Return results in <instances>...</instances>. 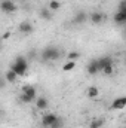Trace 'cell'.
<instances>
[{
  "mask_svg": "<svg viewBox=\"0 0 126 128\" xmlns=\"http://www.w3.org/2000/svg\"><path fill=\"white\" fill-rule=\"evenodd\" d=\"M105 124V119L102 118H98V119H94L91 124H89V128H102Z\"/></svg>",
  "mask_w": 126,
  "mask_h": 128,
  "instance_id": "16",
  "label": "cell"
},
{
  "mask_svg": "<svg viewBox=\"0 0 126 128\" xmlns=\"http://www.w3.org/2000/svg\"><path fill=\"white\" fill-rule=\"evenodd\" d=\"M0 42H1V40H0ZM0 49H1V43H0Z\"/></svg>",
  "mask_w": 126,
  "mask_h": 128,
  "instance_id": "28",
  "label": "cell"
},
{
  "mask_svg": "<svg viewBox=\"0 0 126 128\" xmlns=\"http://www.w3.org/2000/svg\"><path fill=\"white\" fill-rule=\"evenodd\" d=\"M34 101H36V107H37V110H42V112H45V110L48 109V106H49V101H48L46 97H37Z\"/></svg>",
  "mask_w": 126,
  "mask_h": 128,
  "instance_id": "8",
  "label": "cell"
},
{
  "mask_svg": "<svg viewBox=\"0 0 126 128\" xmlns=\"http://www.w3.org/2000/svg\"><path fill=\"white\" fill-rule=\"evenodd\" d=\"M18 30H19V33H22V34H31L33 30H34V27H33V24L30 21H22L18 26Z\"/></svg>",
  "mask_w": 126,
  "mask_h": 128,
  "instance_id": "7",
  "label": "cell"
},
{
  "mask_svg": "<svg viewBox=\"0 0 126 128\" xmlns=\"http://www.w3.org/2000/svg\"><path fill=\"white\" fill-rule=\"evenodd\" d=\"M88 20H91L92 24L98 26V24H101V22L105 20V15H104L102 12H92V14L88 15Z\"/></svg>",
  "mask_w": 126,
  "mask_h": 128,
  "instance_id": "5",
  "label": "cell"
},
{
  "mask_svg": "<svg viewBox=\"0 0 126 128\" xmlns=\"http://www.w3.org/2000/svg\"><path fill=\"white\" fill-rule=\"evenodd\" d=\"M1 116H3V112H1V110H0V119H1Z\"/></svg>",
  "mask_w": 126,
  "mask_h": 128,
  "instance_id": "27",
  "label": "cell"
},
{
  "mask_svg": "<svg viewBox=\"0 0 126 128\" xmlns=\"http://www.w3.org/2000/svg\"><path fill=\"white\" fill-rule=\"evenodd\" d=\"M86 70H88V73H89L91 76H95V74H98V73H99V68H98V64H96V60H92L91 63L88 64Z\"/></svg>",
  "mask_w": 126,
  "mask_h": 128,
  "instance_id": "12",
  "label": "cell"
},
{
  "mask_svg": "<svg viewBox=\"0 0 126 128\" xmlns=\"http://www.w3.org/2000/svg\"><path fill=\"white\" fill-rule=\"evenodd\" d=\"M98 96H99V90H98V86L92 85V86L88 88V97H89V98H96Z\"/></svg>",
  "mask_w": 126,
  "mask_h": 128,
  "instance_id": "17",
  "label": "cell"
},
{
  "mask_svg": "<svg viewBox=\"0 0 126 128\" xmlns=\"http://www.w3.org/2000/svg\"><path fill=\"white\" fill-rule=\"evenodd\" d=\"M61 57V51L57 46H48L42 52V60L43 61H57Z\"/></svg>",
  "mask_w": 126,
  "mask_h": 128,
  "instance_id": "2",
  "label": "cell"
},
{
  "mask_svg": "<svg viewBox=\"0 0 126 128\" xmlns=\"http://www.w3.org/2000/svg\"><path fill=\"white\" fill-rule=\"evenodd\" d=\"M16 8L18 6L15 4L13 0H1V3H0V10L4 14H13L16 10Z\"/></svg>",
  "mask_w": 126,
  "mask_h": 128,
  "instance_id": "3",
  "label": "cell"
},
{
  "mask_svg": "<svg viewBox=\"0 0 126 128\" xmlns=\"http://www.w3.org/2000/svg\"><path fill=\"white\" fill-rule=\"evenodd\" d=\"M119 10H126V2L125 0H122V2L119 3Z\"/></svg>",
  "mask_w": 126,
  "mask_h": 128,
  "instance_id": "24",
  "label": "cell"
},
{
  "mask_svg": "<svg viewBox=\"0 0 126 128\" xmlns=\"http://www.w3.org/2000/svg\"><path fill=\"white\" fill-rule=\"evenodd\" d=\"M3 78H4V80H6L7 84H15V82L18 80V76H16V73H15L13 70H10V68H9L6 73H4V76H3Z\"/></svg>",
  "mask_w": 126,
  "mask_h": 128,
  "instance_id": "10",
  "label": "cell"
},
{
  "mask_svg": "<svg viewBox=\"0 0 126 128\" xmlns=\"http://www.w3.org/2000/svg\"><path fill=\"white\" fill-rule=\"evenodd\" d=\"M18 100H19L21 103H24V104H30V103H33V101H34V98H33V97L27 96V94H24V92H21V94H19Z\"/></svg>",
  "mask_w": 126,
  "mask_h": 128,
  "instance_id": "18",
  "label": "cell"
},
{
  "mask_svg": "<svg viewBox=\"0 0 126 128\" xmlns=\"http://www.w3.org/2000/svg\"><path fill=\"white\" fill-rule=\"evenodd\" d=\"M9 68L13 70L18 78H21V76H24V74L27 73V70H28V61H27V58H25L24 55H18V57L13 60V63L10 64Z\"/></svg>",
  "mask_w": 126,
  "mask_h": 128,
  "instance_id": "1",
  "label": "cell"
},
{
  "mask_svg": "<svg viewBox=\"0 0 126 128\" xmlns=\"http://www.w3.org/2000/svg\"><path fill=\"white\" fill-rule=\"evenodd\" d=\"M22 92L27 94V96H30V97H33L34 100L37 98V91H36V88L31 86V85H24V86H22Z\"/></svg>",
  "mask_w": 126,
  "mask_h": 128,
  "instance_id": "13",
  "label": "cell"
},
{
  "mask_svg": "<svg viewBox=\"0 0 126 128\" xmlns=\"http://www.w3.org/2000/svg\"><path fill=\"white\" fill-rule=\"evenodd\" d=\"M63 127V121H61V118H58L57 121H55V124H52L51 128H61Z\"/></svg>",
  "mask_w": 126,
  "mask_h": 128,
  "instance_id": "23",
  "label": "cell"
},
{
  "mask_svg": "<svg viewBox=\"0 0 126 128\" xmlns=\"http://www.w3.org/2000/svg\"><path fill=\"white\" fill-rule=\"evenodd\" d=\"M60 116H57L55 113H45L42 116V127L43 128H51L52 124H55V121L58 119Z\"/></svg>",
  "mask_w": 126,
  "mask_h": 128,
  "instance_id": "4",
  "label": "cell"
},
{
  "mask_svg": "<svg viewBox=\"0 0 126 128\" xmlns=\"http://www.w3.org/2000/svg\"><path fill=\"white\" fill-rule=\"evenodd\" d=\"M4 86H6V80L3 76H0V90H4Z\"/></svg>",
  "mask_w": 126,
  "mask_h": 128,
  "instance_id": "25",
  "label": "cell"
},
{
  "mask_svg": "<svg viewBox=\"0 0 126 128\" xmlns=\"http://www.w3.org/2000/svg\"><path fill=\"white\" fill-rule=\"evenodd\" d=\"M85 21H88V14H86V12H83V10L77 12V14H76V18H74V22L82 24V22H85Z\"/></svg>",
  "mask_w": 126,
  "mask_h": 128,
  "instance_id": "14",
  "label": "cell"
},
{
  "mask_svg": "<svg viewBox=\"0 0 126 128\" xmlns=\"http://www.w3.org/2000/svg\"><path fill=\"white\" fill-rule=\"evenodd\" d=\"M114 22L116 24H125L126 22V10H117L114 14Z\"/></svg>",
  "mask_w": 126,
  "mask_h": 128,
  "instance_id": "11",
  "label": "cell"
},
{
  "mask_svg": "<svg viewBox=\"0 0 126 128\" xmlns=\"http://www.w3.org/2000/svg\"><path fill=\"white\" fill-rule=\"evenodd\" d=\"M76 64H77L76 61H71V60H68V61H67V63L63 66V70H64V72H71V70L76 67Z\"/></svg>",
  "mask_w": 126,
  "mask_h": 128,
  "instance_id": "20",
  "label": "cell"
},
{
  "mask_svg": "<svg viewBox=\"0 0 126 128\" xmlns=\"http://www.w3.org/2000/svg\"><path fill=\"white\" fill-rule=\"evenodd\" d=\"M126 107V97H117L113 103H111V109L113 110H123Z\"/></svg>",
  "mask_w": 126,
  "mask_h": 128,
  "instance_id": "6",
  "label": "cell"
},
{
  "mask_svg": "<svg viewBox=\"0 0 126 128\" xmlns=\"http://www.w3.org/2000/svg\"><path fill=\"white\" fill-rule=\"evenodd\" d=\"M9 37H10V33L6 32L4 34H3V36H1V40H4V39H9Z\"/></svg>",
  "mask_w": 126,
  "mask_h": 128,
  "instance_id": "26",
  "label": "cell"
},
{
  "mask_svg": "<svg viewBox=\"0 0 126 128\" xmlns=\"http://www.w3.org/2000/svg\"><path fill=\"white\" fill-rule=\"evenodd\" d=\"M96 64H98V68H99V72H101L104 67H107V66H110V64H114V61H113V58H111V57L105 55V57L98 58V60H96Z\"/></svg>",
  "mask_w": 126,
  "mask_h": 128,
  "instance_id": "9",
  "label": "cell"
},
{
  "mask_svg": "<svg viewBox=\"0 0 126 128\" xmlns=\"http://www.w3.org/2000/svg\"><path fill=\"white\" fill-rule=\"evenodd\" d=\"M40 16H42L43 20H46V21H51V20H52V12H51L48 8H45V9L40 10Z\"/></svg>",
  "mask_w": 126,
  "mask_h": 128,
  "instance_id": "19",
  "label": "cell"
},
{
  "mask_svg": "<svg viewBox=\"0 0 126 128\" xmlns=\"http://www.w3.org/2000/svg\"><path fill=\"white\" fill-rule=\"evenodd\" d=\"M105 76H111L113 73H114V64H110V66H107V67H104L102 70H101Z\"/></svg>",
  "mask_w": 126,
  "mask_h": 128,
  "instance_id": "21",
  "label": "cell"
},
{
  "mask_svg": "<svg viewBox=\"0 0 126 128\" xmlns=\"http://www.w3.org/2000/svg\"><path fill=\"white\" fill-rule=\"evenodd\" d=\"M79 58H80V52H77V51H71V52H68V60L76 61V60H79Z\"/></svg>",
  "mask_w": 126,
  "mask_h": 128,
  "instance_id": "22",
  "label": "cell"
},
{
  "mask_svg": "<svg viewBox=\"0 0 126 128\" xmlns=\"http://www.w3.org/2000/svg\"><path fill=\"white\" fill-rule=\"evenodd\" d=\"M60 8H61V2H60V0H51V2L48 3V9H49L51 12L58 10Z\"/></svg>",
  "mask_w": 126,
  "mask_h": 128,
  "instance_id": "15",
  "label": "cell"
}]
</instances>
